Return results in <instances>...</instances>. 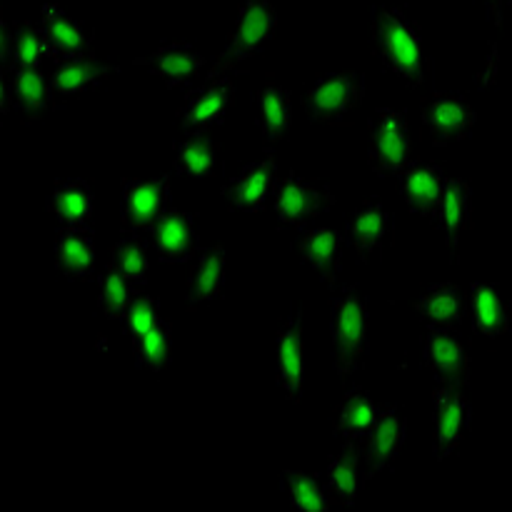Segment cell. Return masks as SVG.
I'll list each match as a JSON object with an SVG mask.
<instances>
[{
    "instance_id": "cell-33",
    "label": "cell",
    "mask_w": 512,
    "mask_h": 512,
    "mask_svg": "<svg viewBox=\"0 0 512 512\" xmlns=\"http://www.w3.org/2000/svg\"><path fill=\"white\" fill-rule=\"evenodd\" d=\"M328 490L340 505H353L358 490V448L345 445L343 453L328 465Z\"/></svg>"
},
{
    "instance_id": "cell-21",
    "label": "cell",
    "mask_w": 512,
    "mask_h": 512,
    "mask_svg": "<svg viewBox=\"0 0 512 512\" xmlns=\"http://www.w3.org/2000/svg\"><path fill=\"white\" fill-rule=\"evenodd\" d=\"M43 35L53 50L58 53L60 60L83 58L90 48V33L80 23L70 20L63 10L55 5H45L43 8V25H40Z\"/></svg>"
},
{
    "instance_id": "cell-11",
    "label": "cell",
    "mask_w": 512,
    "mask_h": 512,
    "mask_svg": "<svg viewBox=\"0 0 512 512\" xmlns=\"http://www.w3.org/2000/svg\"><path fill=\"white\" fill-rule=\"evenodd\" d=\"M475 120L478 115H475L473 105L468 103L465 95L458 93H438L425 108V128L435 145L465 140L475 128Z\"/></svg>"
},
{
    "instance_id": "cell-29",
    "label": "cell",
    "mask_w": 512,
    "mask_h": 512,
    "mask_svg": "<svg viewBox=\"0 0 512 512\" xmlns=\"http://www.w3.org/2000/svg\"><path fill=\"white\" fill-rule=\"evenodd\" d=\"M418 310L430 325H438V328H455L465 318L463 295L450 283L430 288L425 298L418 303Z\"/></svg>"
},
{
    "instance_id": "cell-6",
    "label": "cell",
    "mask_w": 512,
    "mask_h": 512,
    "mask_svg": "<svg viewBox=\"0 0 512 512\" xmlns=\"http://www.w3.org/2000/svg\"><path fill=\"white\" fill-rule=\"evenodd\" d=\"M170 205V175L138 183L125 180L123 185V225L133 233L153 230L158 220L168 213Z\"/></svg>"
},
{
    "instance_id": "cell-24",
    "label": "cell",
    "mask_w": 512,
    "mask_h": 512,
    "mask_svg": "<svg viewBox=\"0 0 512 512\" xmlns=\"http://www.w3.org/2000/svg\"><path fill=\"white\" fill-rule=\"evenodd\" d=\"M8 95L13 98L15 110L25 115H38L53 108V88L38 68H13L10 88L5 90L3 110L8 108Z\"/></svg>"
},
{
    "instance_id": "cell-37",
    "label": "cell",
    "mask_w": 512,
    "mask_h": 512,
    "mask_svg": "<svg viewBox=\"0 0 512 512\" xmlns=\"http://www.w3.org/2000/svg\"><path fill=\"white\" fill-rule=\"evenodd\" d=\"M283 478H285V488H288L290 493V503H293L295 510H310V512L328 510V498H325L323 488H318L308 475L288 470V473H283Z\"/></svg>"
},
{
    "instance_id": "cell-34",
    "label": "cell",
    "mask_w": 512,
    "mask_h": 512,
    "mask_svg": "<svg viewBox=\"0 0 512 512\" xmlns=\"http://www.w3.org/2000/svg\"><path fill=\"white\" fill-rule=\"evenodd\" d=\"M43 58H58L53 45L43 35V30L33 28V25H20L15 28L13 35V68H38Z\"/></svg>"
},
{
    "instance_id": "cell-12",
    "label": "cell",
    "mask_w": 512,
    "mask_h": 512,
    "mask_svg": "<svg viewBox=\"0 0 512 512\" xmlns=\"http://www.w3.org/2000/svg\"><path fill=\"white\" fill-rule=\"evenodd\" d=\"M405 443V420L395 408H380L373 430L360 440L365 460V480L373 478L380 470L390 468L403 450Z\"/></svg>"
},
{
    "instance_id": "cell-5",
    "label": "cell",
    "mask_w": 512,
    "mask_h": 512,
    "mask_svg": "<svg viewBox=\"0 0 512 512\" xmlns=\"http://www.w3.org/2000/svg\"><path fill=\"white\" fill-rule=\"evenodd\" d=\"M365 95V78L360 73H333L320 78L305 93L303 105L310 120L318 123H345Z\"/></svg>"
},
{
    "instance_id": "cell-35",
    "label": "cell",
    "mask_w": 512,
    "mask_h": 512,
    "mask_svg": "<svg viewBox=\"0 0 512 512\" xmlns=\"http://www.w3.org/2000/svg\"><path fill=\"white\" fill-rule=\"evenodd\" d=\"M110 268L118 270L130 283H145V275H148V250H145V245L138 238L128 235V238H123L115 245Z\"/></svg>"
},
{
    "instance_id": "cell-28",
    "label": "cell",
    "mask_w": 512,
    "mask_h": 512,
    "mask_svg": "<svg viewBox=\"0 0 512 512\" xmlns=\"http://www.w3.org/2000/svg\"><path fill=\"white\" fill-rule=\"evenodd\" d=\"M110 73H115L113 65H98L90 58L60 60L53 78H50V88H53V93L60 95H78L95 88Z\"/></svg>"
},
{
    "instance_id": "cell-30",
    "label": "cell",
    "mask_w": 512,
    "mask_h": 512,
    "mask_svg": "<svg viewBox=\"0 0 512 512\" xmlns=\"http://www.w3.org/2000/svg\"><path fill=\"white\" fill-rule=\"evenodd\" d=\"M258 115L260 130H263V138L268 143L283 138L293 123V100H290L288 90L265 88L258 95Z\"/></svg>"
},
{
    "instance_id": "cell-27",
    "label": "cell",
    "mask_w": 512,
    "mask_h": 512,
    "mask_svg": "<svg viewBox=\"0 0 512 512\" xmlns=\"http://www.w3.org/2000/svg\"><path fill=\"white\" fill-rule=\"evenodd\" d=\"M473 325L485 338H500L503 333H508V305L495 285H473Z\"/></svg>"
},
{
    "instance_id": "cell-18",
    "label": "cell",
    "mask_w": 512,
    "mask_h": 512,
    "mask_svg": "<svg viewBox=\"0 0 512 512\" xmlns=\"http://www.w3.org/2000/svg\"><path fill=\"white\" fill-rule=\"evenodd\" d=\"M55 265L70 280H88L95 273V243L88 228L55 233Z\"/></svg>"
},
{
    "instance_id": "cell-13",
    "label": "cell",
    "mask_w": 512,
    "mask_h": 512,
    "mask_svg": "<svg viewBox=\"0 0 512 512\" xmlns=\"http://www.w3.org/2000/svg\"><path fill=\"white\" fill-rule=\"evenodd\" d=\"M400 190L413 213H420L435 223L445 193V175L438 165L410 163L400 173Z\"/></svg>"
},
{
    "instance_id": "cell-8",
    "label": "cell",
    "mask_w": 512,
    "mask_h": 512,
    "mask_svg": "<svg viewBox=\"0 0 512 512\" xmlns=\"http://www.w3.org/2000/svg\"><path fill=\"white\" fill-rule=\"evenodd\" d=\"M470 403L458 393V388H438L433 395V453L438 460H445L468 435L470 430Z\"/></svg>"
},
{
    "instance_id": "cell-19",
    "label": "cell",
    "mask_w": 512,
    "mask_h": 512,
    "mask_svg": "<svg viewBox=\"0 0 512 512\" xmlns=\"http://www.w3.org/2000/svg\"><path fill=\"white\" fill-rule=\"evenodd\" d=\"M435 223L440 225L445 240H448L450 255H455V245H458L460 235L473 223V195H470V188L465 180H445L443 203H440Z\"/></svg>"
},
{
    "instance_id": "cell-20",
    "label": "cell",
    "mask_w": 512,
    "mask_h": 512,
    "mask_svg": "<svg viewBox=\"0 0 512 512\" xmlns=\"http://www.w3.org/2000/svg\"><path fill=\"white\" fill-rule=\"evenodd\" d=\"M300 258L310 265L313 270H318L323 275V280L328 285L335 283L340 273V263H343V235L335 233L330 228H318L310 230L300 238L298 243Z\"/></svg>"
},
{
    "instance_id": "cell-26",
    "label": "cell",
    "mask_w": 512,
    "mask_h": 512,
    "mask_svg": "<svg viewBox=\"0 0 512 512\" xmlns=\"http://www.w3.org/2000/svg\"><path fill=\"white\" fill-rule=\"evenodd\" d=\"M223 288H225V250L223 248L203 250L188 285V308H195V305H203V303H210V300L223 298Z\"/></svg>"
},
{
    "instance_id": "cell-4",
    "label": "cell",
    "mask_w": 512,
    "mask_h": 512,
    "mask_svg": "<svg viewBox=\"0 0 512 512\" xmlns=\"http://www.w3.org/2000/svg\"><path fill=\"white\" fill-rule=\"evenodd\" d=\"M368 158L380 175L403 173L410 165V130L403 110L380 108L370 118Z\"/></svg>"
},
{
    "instance_id": "cell-15",
    "label": "cell",
    "mask_w": 512,
    "mask_h": 512,
    "mask_svg": "<svg viewBox=\"0 0 512 512\" xmlns=\"http://www.w3.org/2000/svg\"><path fill=\"white\" fill-rule=\"evenodd\" d=\"M153 243L160 260L183 263L198 253V225L183 210H168L153 228Z\"/></svg>"
},
{
    "instance_id": "cell-32",
    "label": "cell",
    "mask_w": 512,
    "mask_h": 512,
    "mask_svg": "<svg viewBox=\"0 0 512 512\" xmlns=\"http://www.w3.org/2000/svg\"><path fill=\"white\" fill-rule=\"evenodd\" d=\"M170 348H173L170 325L165 323V320H155V325L143 335V338L133 340L135 363L160 373V370L170 363Z\"/></svg>"
},
{
    "instance_id": "cell-2",
    "label": "cell",
    "mask_w": 512,
    "mask_h": 512,
    "mask_svg": "<svg viewBox=\"0 0 512 512\" xmlns=\"http://www.w3.org/2000/svg\"><path fill=\"white\" fill-rule=\"evenodd\" d=\"M373 40L380 60L408 83H423L425 53L418 28L395 8L373 10Z\"/></svg>"
},
{
    "instance_id": "cell-23",
    "label": "cell",
    "mask_w": 512,
    "mask_h": 512,
    "mask_svg": "<svg viewBox=\"0 0 512 512\" xmlns=\"http://www.w3.org/2000/svg\"><path fill=\"white\" fill-rule=\"evenodd\" d=\"M378 415L380 408L373 403V398L365 390H350L345 395L343 405H340L338 420H335V433L343 438L345 445L358 448L360 440L373 430Z\"/></svg>"
},
{
    "instance_id": "cell-9",
    "label": "cell",
    "mask_w": 512,
    "mask_h": 512,
    "mask_svg": "<svg viewBox=\"0 0 512 512\" xmlns=\"http://www.w3.org/2000/svg\"><path fill=\"white\" fill-rule=\"evenodd\" d=\"M425 368L453 388H463L470 378V358L465 345L455 338L453 328L430 325L423 348Z\"/></svg>"
},
{
    "instance_id": "cell-10",
    "label": "cell",
    "mask_w": 512,
    "mask_h": 512,
    "mask_svg": "<svg viewBox=\"0 0 512 512\" xmlns=\"http://www.w3.org/2000/svg\"><path fill=\"white\" fill-rule=\"evenodd\" d=\"M348 235L358 258L368 263V260L380 258L393 245L395 220L385 205H380L378 200H368L363 208L355 210Z\"/></svg>"
},
{
    "instance_id": "cell-14",
    "label": "cell",
    "mask_w": 512,
    "mask_h": 512,
    "mask_svg": "<svg viewBox=\"0 0 512 512\" xmlns=\"http://www.w3.org/2000/svg\"><path fill=\"white\" fill-rule=\"evenodd\" d=\"M303 375V318L298 308L278 333V383L290 400H300L303 395Z\"/></svg>"
},
{
    "instance_id": "cell-16",
    "label": "cell",
    "mask_w": 512,
    "mask_h": 512,
    "mask_svg": "<svg viewBox=\"0 0 512 512\" xmlns=\"http://www.w3.org/2000/svg\"><path fill=\"white\" fill-rule=\"evenodd\" d=\"M230 90H233V83L228 78L213 80L208 88L198 90L188 98L183 113H180V123L188 133L200 135L215 123H223L225 113H228L230 103Z\"/></svg>"
},
{
    "instance_id": "cell-38",
    "label": "cell",
    "mask_w": 512,
    "mask_h": 512,
    "mask_svg": "<svg viewBox=\"0 0 512 512\" xmlns=\"http://www.w3.org/2000/svg\"><path fill=\"white\" fill-rule=\"evenodd\" d=\"M158 310L160 305L153 295H135L133 303L128 305V310H125L123 315L125 330L133 335V340L143 338V335L153 328L155 320H158Z\"/></svg>"
},
{
    "instance_id": "cell-7",
    "label": "cell",
    "mask_w": 512,
    "mask_h": 512,
    "mask_svg": "<svg viewBox=\"0 0 512 512\" xmlns=\"http://www.w3.org/2000/svg\"><path fill=\"white\" fill-rule=\"evenodd\" d=\"M333 203L335 198L328 188H318V185L298 178L295 173H290L275 190L278 220L285 225H293V228H303L315 215L333 208Z\"/></svg>"
},
{
    "instance_id": "cell-25",
    "label": "cell",
    "mask_w": 512,
    "mask_h": 512,
    "mask_svg": "<svg viewBox=\"0 0 512 512\" xmlns=\"http://www.w3.org/2000/svg\"><path fill=\"white\" fill-rule=\"evenodd\" d=\"M50 210L65 228H88L93 215V193L85 180H63L50 195Z\"/></svg>"
},
{
    "instance_id": "cell-3",
    "label": "cell",
    "mask_w": 512,
    "mask_h": 512,
    "mask_svg": "<svg viewBox=\"0 0 512 512\" xmlns=\"http://www.w3.org/2000/svg\"><path fill=\"white\" fill-rule=\"evenodd\" d=\"M275 28V10L273 5L265 3V0H250L240 8L238 25H235L233 35H230L228 45H225L223 53L215 60L213 70L208 73L210 83L218 80V75L223 70H230L233 65L243 63L245 58L255 53L265 40H270Z\"/></svg>"
},
{
    "instance_id": "cell-17",
    "label": "cell",
    "mask_w": 512,
    "mask_h": 512,
    "mask_svg": "<svg viewBox=\"0 0 512 512\" xmlns=\"http://www.w3.org/2000/svg\"><path fill=\"white\" fill-rule=\"evenodd\" d=\"M275 188V160L273 155H265V160L260 163L248 165V168L240 173V178L235 183H230L223 190L225 200L230 203V208L235 210H260L265 205V200L270 198Z\"/></svg>"
},
{
    "instance_id": "cell-22",
    "label": "cell",
    "mask_w": 512,
    "mask_h": 512,
    "mask_svg": "<svg viewBox=\"0 0 512 512\" xmlns=\"http://www.w3.org/2000/svg\"><path fill=\"white\" fill-rule=\"evenodd\" d=\"M135 63L150 68V73L165 78L168 85H178L193 78V75L205 65V58L200 53H195L190 45L170 43L165 45V48H160L158 53L135 60Z\"/></svg>"
},
{
    "instance_id": "cell-31",
    "label": "cell",
    "mask_w": 512,
    "mask_h": 512,
    "mask_svg": "<svg viewBox=\"0 0 512 512\" xmlns=\"http://www.w3.org/2000/svg\"><path fill=\"white\" fill-rule=\"evenodd\" d=\"M218 165V148L213 140L203 138V135H193L180 143H175V168L193 178H205Z\"/></svg>"
},
{
    "instance_id": "cell-36",
    "label": "cell",
    "mask_w": 512,
    "mask_h": 512,
    "mask_svg": "<svg viewBox=\"0 0 512 512\" xmlns=\"http://www.w3.org/2000/svg\"><path fill=\"white\" fill-rule=\"evenodd\" d=\"M135 283H130L128 278L118 273V270L108 268L103 278V310L110 320L123 318L128 305L133 303V298L138 295V290L133 288Z\"/></svg>"
},
{
    "instance_id": "cell-1",
    "label": "cell",
    "mask_w": 512,
    "mask_h": 512,
    "mask_svg": "<svg viewBox=\"0 0 512 512\" xmlns=\"http://www.w3.org/2000/svg\"><path fill=\"white\" fill-rule=\"evenodd\" d=\"M330 333H333L335 370L350 380L368 355V305L358 288L348 285L333 295L330 303Z\"/></svg>"
}]
</instances>
